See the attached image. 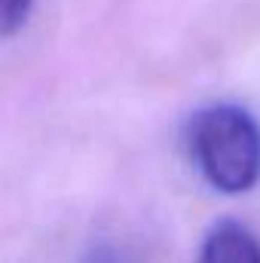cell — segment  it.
Here are the masks:
<instances>
[{"instance_id": "cell-1", "label": "cell", "mask_w": 260, "mask_h": 263, "mask_svg": "<svg viewBox=\"0 0 260 263\" xmlns=\"http://www.w3.org/2000/svg\"><path fill=\"white\" fill-rule=\"evenodd\" d=\"M190 153L220 193H245L260 178V126L239 104H211L190 120Z\"/></svg>"}, {"instance_id": "cell-2", "label": "cell", "mask_w": 260, "mask_h": 263, "mask_svg": "<svg viewBox=\"0 0 260 263\" xmlns=\"http://www.w3.org/2000/svg\"><path fill=\"white\" fill-rule=\"evenodd\" d=\"M196 263H260V242L236 220H220L208 230Z\"/></svg>"}, {"instance_id": "cell-3", "label": "cell", "mask_w": 260, "mask_h": 263, "mask_svg": "<svg viewBox=\"0 0 260 263\" xmlns=\"http://www.w3.org/2000/svg\"><path fill=\"white\" fill-rule=\"evenodd\" d=\"M31 3H34V0H0V37L15 34V31L28 22Z\"/></svg>"}, {"instance_id": "cell-4", "label": "cell", "mask_w": 260, "mask_h": 263, "mask_svg": "<svg viewBox=\"0 0 260 263\" xmlns=\"http://www.w3.org/2000/svg\"><path fill=\"white\" fill-rule=\"evenodd\" d=\"M83 263H120V257H117V254H110V251H92Z\"/></svg>"}]
</instances>
